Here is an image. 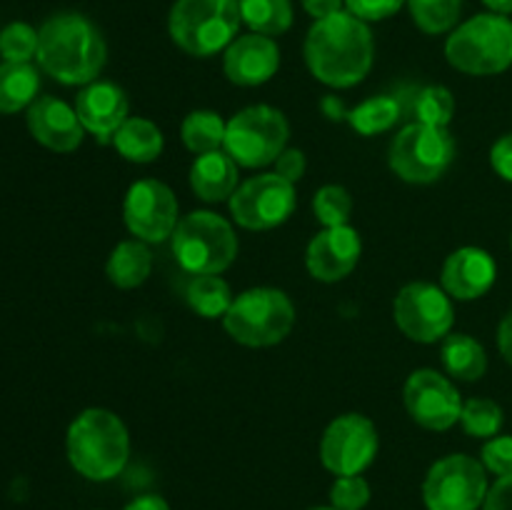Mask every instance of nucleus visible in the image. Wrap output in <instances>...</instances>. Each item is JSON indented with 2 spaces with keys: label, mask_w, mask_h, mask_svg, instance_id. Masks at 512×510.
Returning <instances> with one entry per match:
<instances>
[{
  "label": "nucleus",
  "mask_w": 512,
  "mask_h": 510,
  "mask_svg": "<svg viewBox=\"0 0 512 510\" xmlns=\"http://www.w3.org/2000/svg\"><path fill=\"white\" fill-rule=\"evenodd\" d=\"M453 68L468 75H498L512 65V23L508 15L483 13L453 30L445 43Z\"/></svg>",
  "instance_id": "obj_5"
},
{
  "label": "nucleus",
  "mask_w": 512,
  "mask_h": 510,
  "mask_svg": "<svg viewBox=\"0 0 512 510\" xmlns=\"http://www.w3.org/2000/svg\"><path fill=\"white\" fill-rule=\"evenodd\" d=\"M305 168H308V163H305V153L298 148H285L283 153L275 158V173H278L283 180H288V183H298V180L305 175Z\"/></svg>",
  "instance_id": "obj_38"
},
{
  "label": "nucleus",
  "mask_w": 512,
  "mask_h": 510,
  "mask_svg": "<svg viewBox=\"0 0 512 510\" xmlns=\"http://www.w3.org/2000/svg\"><path fill=\"white\" fill-rule=\"evenodd\" d=\"M373 33L348 10L315 20L305 38V63L320 83L353 88L373 68Z\"/></svg>",
  "instance_id": "obj_1"
},
{
  "label": "nucleus",
  "mask_w": 512,
  "mask_h": 510,
  "mask_svg": "<svg viewBox=\"0 0 512 510\" xmlns=\"http://www.w3.org/2000/svg\"><path fill=\"white\" fill-rule=\"evenodd\" d=\"M403 395L410 418L428 430L453 428L463 413V398L458 388L438 370H415L405 383Z\"/></svg>",
  "instance_id": "obj_15"
},
{
  "label": "nucleus",
  "mask_w": 512,
  "mask_h": 510,
  "mask_svg": "<svg viewBox=\"0 0 512 510\" xmlns=\"http://www.w3.org/2000/svg\"><path fill=\"white\" fill-rule=\"evenodd\" d=\"M238 0H178L170 10V38L180 50L208 58L228 48L238 35Z\"/></svg>",
  "instance_id": "obj_4"
},
{
  "label": "nucleus",
  "mask_w": 512,
  "mask_h": 510,
  "mask_svg": "<svg viewBox=\"0 0 512 510\" xmlns=\"http://www.w3.org/2000/svg\"><path fill=\"white\" fill-rule=\"evenodd\" d=\"M125 510H170L168 500L160 498V495H140V498L130 500L128 505H125Z\"/></svg>",
  "instance_id": "obj_43"
},
{
  "label": "nucleus",
  "mask_w": 512,
  "mask_h": 510,
  "mask_svg": "<svg viewBox=\"0 0 512 510\" xmlns=\"http://www.w3.org/2000/svg\"><path fill=\"white\" fill-rule=\"evenodd\" d=\"M490 163H493L495 173H498L500 178L512 183V133L503 135V138L493 145V150H490Z\"/></svg>",
  "instance_id": "obj_39"
},
{
  "label": "nucleus",
  "mask_w": 512,
  "mask_h": 510,
  "mask_svg": "<svg viewBox=\"0 0 512 510\" xmlns=\"http://www.w3.org/2000/svg\"><path fill=\"white\" fill-rule=\"evenodd\" d=\"M240 18L258 35H283L293 25L290 0H238Z\"/></svg>",
  "instance_id": "obj_27"
},
{
  "label": "nucleus",
  "mask_w": 512,
  "mask_h": 510,
  "mask_svg": "<svg viewBox=\"0 0 512 510\" xmlns=\"http://www.w3.org/2000/svg\"><path fill=\"white\" fill-rule=\"evenodd\" d=\"M113 145L130 163H153L163 153V133L145 118H128L113 135Z\"/></svg>",
  "instance_id": "obj_24"
},
{
  "label": "nucleus",
  "mask_w": 512,
  "mask_h": 510,
  "mask_svg": "<svg viewBox=\"0 0 512 510\" xmlns=\"http://www.w3.org/2000/svg\"><path fill=\"white\" fill-rule=\"evenodd\" d=\"M390 168L405 183H435L455 160V138L448 128L410 123L390 143Z\"/></svg>",
  "instance_id": "obj_8"
},
{
  "label": "nucleus",
  "mask_w": 512,
  "mask_h": 510,
  "mask_svg": "<svg viewBox=\"0 0 512 510\" xmlns=\"http://www.w3.org/2000/svg\"><path fill=\"white\" fill-rule=\"evenodd\" d=\"M403 118H413V123L448 128L455 113V98L445 85H425V88L408 90L398 95Z\"/></svg>",
  "instance_id": "obj_22"
},
{
  "label": "nucleus",
  "mask_w": 512,
  "mask_h": 510,
  "mask_svg": "<svg viewBox=\"0 0 512 510\" xmlns=\"http://www.w3.org/2000/svg\"><path fill=\"white\" fill-rule=\"evenodd\" d=\"M288 120L270 105H250L233 115L225 130L223 150L245 168H263L275 163L288 145Z\"/></svg>",
  "instance_id": "obj_9"
},
{
  "label": "nucleus",
  "mask_w": 512,
  "mask_h": 510,
  "mask_svg": "<svg viewBox=\"0 0 512 510\" xmlns=\"http://www.w3.org/2000/svg\"><path fill=\"white\" fill-rule=\"evenodd\" d=\"M405 0H345L350 15L360 20H385L403 8Z\"/></svg>",
  "instance_id": "obj_37"
},
{
  "label": "nucleus",
  "mask_w": 512,
  "mask_h": 510,
  "mask_svg": "<svg viewBox=\"0 0 512 510\" xmlns=\"http://www.w3.org/2000/svg\"><path fill=\"white\" fill-rule=\"evenodd\" d=\"M498 278L493 255L483 248H460L443 265V290L455 300H475Z\"/></svg>",
  "instance_id": "obj_20"
},
{
  "label": "nucleus",
  "mask_w": 512,
  "mask_h": 510,
  "mask_svg": "<svg viewBox=\"0 0 512 510\" xmlns=\"http://www.w3.org/2000/svg\"><path fill=\"white\" fill-rule=\"evenodd\" d=\"M278 65L280 50L268 35H243V38H235L225 48V75H228L230 83L243 85V88L268 83L278 73Z\"/></svg>",
  "instance_id": "obj_17"
},
{
  "label": "nucleus",
  "mask_w": 512,
  "mask_h": 510,
  "mask_svg": "<svg viewBox=\"0 0 512 510\" xmlns=\"http://www.w3.org/2000/svg\"><path fill=\"white\" fill-rule=\"evenodd\" d=\"M378 430L365 415L348 413L335 418L320 440V460L330 473L360 475L378 455Z\"/></svg>",
  "instance_id": "obj_13"
},
{
  "label": "nucleus",
  "mask_w": 512,
  "mask_h": 510,
  "mask_svg": "<svg viewBox=\"0 0 512 510\" xmlns=\"http://www.w3.org/2000/svg\"><path fill=\"white\" fill-rule=\"evenodd\" d=\"M345 118H348V123L353 125L358 133L375 135L393 128V125L403 118V108H400L398 98L380 95V98H370L365 100V103H360L358 108L348 110Z\"/></svg>",
  "instance_id": "obj_30"
},
{
  "label": "nucleus",
  "mask_w": 512,
  "mask_h": 510,
  "mask_svg": "<svg viewBox=\"0 0 512 510\" xmlns=\"http://www.w3.org/2000/svg\"><path fill=\"white\" fill-rule=\"evenodd\" d=\"M300 3H303V8L308 10L315 20H323V18H330V15L340 13L345 0H300Z\"/></svg>",
  "instance_id": "obj_41"
},
{
  "label": "nucleus",
  "mask_w": 512,
  "mask_h": 510,
  "mask_svg": "<svg viewBox=\"0 0 512 510\" xmlns=\"http://www.w3.org/2000/svg\"><path fill=\"white\" fill-rule=\"evenodd\" d=\"M225 130H228V123H223L218 113H213V110H195V113H190L183 120L180 135H183V143L188 145V150L203 155L223 148Z\"/></svg>",
  "instance_id": "obj_29"
},
{
  "label": "nucleus",
  "mask_w": 512,
  "mask_h": 510,
  "mask_svg": "<svg viewBox=\"0 0 512 510\" xmlns=\"http://www.w3.org/2000/svg\"><path fill=\"white\" fill-rule=\"evenodd\" d=\"M38 63L65 85L95 83L103 70L108 48L100 30L85 15L60 13L38 30Z\"/></svg>",
  "instance_id": "obj_2"
},
{
  "label": "nucleus",
  "mask_w": 512,
  "mask_h": 510,
  "mask_svg": "<svg viewBox=\"0 0 512 510\" xmlns=\"http://www.w3.org/2000/svg\"><path fill=\"white\" fill-rule=\"evenodd\" d=\"M370 500V485L363 475H340L330 490L335 510H363Z\"/></svg>",
  "instance_id": "obj_35"
},
{
  "label": "nucleus",
  "mask_w": 512,
  "mask_h": 510,
  "mask_svg": "<svg viewBox=\"0 0 512 510\" xmlns=\"http://www.w3.org/2000/svg\"><path fill=\"white\" fill-rule=\"evenodd\" d=\"M313 510H335V508H313Z\"/></svg>",
  "instance_id": "obj_45"
},
{
  "label": "nucleus",
  "mask_w": 512,
  "mask_h": 510,
  "mask_svg": "<svg viewBox=\"0 0 512 510\" xmlns=\"http://www.w3.org/2000/svg\"><path fill=\"white\" fill-rule=\"evenodd\" d=\"M130 455L128 428L105 408H88L68 428L70 465L88 480H110L123 473Z\"/></svg>",
  "instance_id": "obj_3"
},
{
  "label": "nucleus",
  "mask_w": 512,
  "mask_h": 510,
  "mask_svg": "<svg viewBox=\"0 0 512 510\" xmlns=\"http://www.w3.org/2000/svg\"><path fill=\"white\" fill-rule=\"evenodd\" d=\"M360 243L358 230L350 225H338V228H325L323 233L315 235L308 245L305 263L313 278L323 283H335L343 280L345 275L353 273V268L360 260Z\"/></svg>",
  "instance_id": "obj_16"
},
{
  "label": "nucleus",
  "mask_w": 512,
  "mask_h": 510,
  "mask_svg": "<svg viewBox=\"0 0 512 510\" xmlns=\"http://www.w3.org/2000/svg\"><path fill=\"white\" fill-rule=\"evenodd\" d=\"M315 218L325 225V228H338V225H348L350 213H353V198L343 185H323L313 198Z\"/></svg>",
  "instance_id": "obj_33"
},
{
  "label": "nucleus",
  "mask_w": 512,
  "mask_h": 510,
  "mask_svg": "<svg viewBox=\"0 0 512 510\" xmlns=\"http://www.w3.org/2000/svg\"><path fill=\"white\" fill-rule=\"evenodd\" d=\"M40 78L30 63H0V113L10 115L35 103Z\"/></svg>",
  "instance_id": "obj_26"
},
{
  "label": "nucleus",
  "mask_w": 512,
  "mask_h": 510,
  "mask_svg": "<svg viewBox=\"0 0 512 510\" xmlns=\"http://www.w3.org/2000/svg\"><path fill=\"white\" fill-rule=\"evenodd\" d=\"M485 5L490 8V13L498 15H510L512 13V0H483Z\"/></svg>",
  "instance_id": "obj_44"
},
{
  "label": "nucleus",
  "mask_w": 512,
  "mask_h": 510,
  "mask_svg": "<svg viewBox=\"0 0 512 510\" xmlns=\"http://www.w3.org/2000/svg\"><path fill=\"white\" fill-rule=\"evenodd\" d=\"M510 248H512V240H510Z\"/></svg>",
  "instance_id": "obj_46"
},
{
  "label": "nucleus",
  "mask_w": 512,
  "mask_h": 510,
  "mask_svg": "<svg viewBox=\"0 0 512 510\" xmlns=\"http://www.w3.org/2000/svg\"><path fill=\"white\" fill-rule=\"evenodd\" d=\"M0 55L5 63H30L38 55V30L28 23H10L0 30Z\"/></svg>",
  "instance_id": "obj_34"
},
{
  "label": "nucleus",
  "mask_w": 512,
  "mask_h": 510,
  "mask_svg": "<svg viewBox=\"0 0 512 510\" xmlns=\"http://www.w3.org/2000/svg\"><path fill=\"white\" fill-rule=\"evenodd\" d=\"M483 465L485 470L495 475L512 473V438L510 435H495L483 445Z\"/></svg>",
  "instance_id": "obj_36"
},
{
  "label": "nucleus",
  "mask_w": 512,
  "mask_h": 510,
  "mask_svg": "<svg viewBox=\"0 0 512 510\" xmlns=\"http://www.w3.org/2000/svg\"><path fill=\"white\" fill-rule=\"evenodd\" d=\"M395 325L415 343L445 340L453 330L455 310L450 295L433 283H410L395 295Z\"/></svg>",
  "instance_id": "obj_11"
},
{
  "label": "nucleus",
  "mask_w": 512,
  "mask_h": 510,
  "mask_svg": "<svg viewBox=\"0 0 512 510\" xmlns=\"http://www.w3.org/2000/svg\"><path fill=\"white\" fill-rule=\"evenodd\" d=\"M185 298L203 318H225L235 300L230 285L220 275H195L185 290Z\"/></svg>",
  "instance_id": "obj_28"
},
{
  "label": "nucleus",
  "mask_w": 512,
  "mask_h": 510,
  "mask_svg": "<svg viewBox=\"0 0 512 510\" xmlns=\"http://www.w3.org/2000/svg\"><path fill=\"white\" fill-rule=\"evenodd\" d=\"M230 338L248 348H270L290 335L295 325V305L283 290L253 288L233 300L223 318Z\"/></svg>",
  "instance_id": "obj_6"
},
{
  "label": "nucleus",
  "mask_w": 512,
  "mask_h": 510,
  "mask_svg": "<svg viewBox=\"0 0 512 510\" xmlns=\"http://www.w3.org/2000/svg\"><path fill=\"white\" fill-rule=\"evenodd\" d=\"M410 15L423 33H448L460 18L463 0H408Z\"/></svg>",
  "instance_id": "obj_31"
},
{
  "label": "nucleus",
  "mask_w": 512,
  "mask_h": 510,
  "mask_svg": "<svg viewBox=\"0 0 512 510\" xmlns=\"http://www.w3.org/2000/svg\"><path fill=\"white\" fill-rule=\"evenodd\" d=\"M28 128L33 138L55 153H70L83 143V123L78 113L63 100L45 95L28 108Z\"/></svg>",
  "instance_id": "obj_18"
},
{
  "label": "nucleus",
  "mask_w": 512,
  "mask_h": 510,
  "mask_svg": "<svg viewBox=\"0 0 512 510\" xmlns=\"http://www.w3.org/2000/svg\"><path fill=\"white\" fill-rule=\"evenodd\" d=\"M428 510H478L488 498L485 465L470 455H448L428 470L423 483Z\"/></svg>",
  "instance_id": "obj_10"
},
{
  "label": "nucleus",
  "mask_w": 512,
  "mask_h": 510,
  "mask_svg": "<svg viewBox=\"0 0 512 510\" xmlns=\"http://www.w3.org/2000/svg\"><path fill=\"white\" fill-rule=\"evenodd\" d=\"M173 253L193 275H220L238 255L233 225L210 210L185 215L173 233Z\"/></svg>",
  "instance_id": "obj_7"
},
{
  "label": "nucleus",
  "mask_w": 512,
  "mask_h": 510,
  "mask_svg": "<svg viewBox=\"0 0 512 510\" xmlns=\"http://www.w3.org/2000/svg\"><path fill=\"white\" fill-rule=\"evenodd\" d=\"M440 355H443V365L453 378L458 380H480L488 370V355H485V348L475 338L465 333H453L443 340V348H440Z\"/></svg>",
  "instance_id": "obj_25"
},
{
  "label": "nucleus",
  "mask_w": 512,
  "mask_h": 510,
  "mask_svg": "<svg viewBox=\"0 0 512 510\" xmlns=\"http://www.w3.org/2000/svg\"><path fill=\"white\" fill-rule=\"evenodd\" d=\"M128 95L120 85L98 80L83 88L75 100V113L88 133H93L100 140H113L120 125L128 120Z\"/></svg>",
  "instance_id": "obj_19"
},
{
  "label": "nucleus",
  "mask_w": 512,
  "mask_h": 510,
  "mask_svg": "<svg viewBox=\"0 0 512 510\" xmlns=\"http://www.w3.org/2000/svg\"><path fill=\"white\" fill-rule=\"evenodd\" d=\"M123 218L130 233L143 243H163L178 228V200L160 180H138L125 195Z\"/></svg>",
  "instance_id": "obj_14"
},
{
  "label": "nucleus",
  "mask_w": 512,
  "mask_h": 510,
  "mask_svg": "<svg viewBox=\"0 0 512 510\" xmlns=\"http://www.w3.org/2000/svg\"><path fill=\"white\" fill-rule=\"evenodd\" d=\"M483 510H512V473L498 478V483L488 490Z\"/></svg>",
  "instance_id": "obj_40"
},
{
  "label": "nucleus",
  "mask_w": 512,
  "mask_h": 510,
  "mask_svg": "<svg viewBox=\"0 0 512 510\" xmlns=\"http://www.w3.org/2000/svg\"><path fill=\"white\" fill-rule=\"evenodd\" d=\"M150 270H153V253L143 240H125L118 248L110 253L105 273L115 288H138L148 280Z\"/></svg>",
  "instance_id": "obj_23"
},
{
  "label": "nucleus",
  "mask_w": 512,
  "mask_h": 510,
  "mask_svg": "<svg viewBox=\"0 0 512 510\" xmlns=\"http://www.w3.org/2000/svg\"><path fill=\"white\" fill-rule=\"evenodd\" d=\"M190 185L195 195L208 203L230 198L238 190V163L225 150L198 155L190 168Z\"/></svg>",
  "instance_id": "obj_21"
},
{
  "label": "nucleus",
  "mask_w": 512,
  "mask_h": 510,
  "mask_svg": "<svg viewBox=\"0 0 512 510\" xmlns=\"http://www.w3.org/2000/svg\"><path fill=\"white\" fill-rule=\"evenodd\" d=\"M498 348L503 353V358L512 365V310L503 318L498 328Z\"/></svg>",
  "instance_id": "obj_42"
},
{
  "label": "nucleus",
  "mask_w": 512,
  "mask_h": 510,
  "mask_svg": "<svg viewBox=\"0 0 512 510\" xmlns=\"http://www.w3.org/2000/svg\"><path fill=\"white\" fill-rule=\"evenodd\" d=\"M460 423H463L465 433L473 435V438L490 440L503 428V408L490 398H473L463 403Z\"/></svg>",
  "instance_id": "obj_32"
},
{
  "label": "nucleus",
  "mask_w": 512,
  "mask_h": 510,
  "mask_svg": "<svg viewBox=\"0 0 512 510\" xmlns=\"http://www.w3.org/2000/svg\"><path fill=\"white\" fill-rule=\"evenodd\" d=\"M295 188L278 173H263L245 180L230 195V213L235 223L248 230H270L293 215Z\"/></svg>",
  "instance_id": "obj_12"
}]
</instances>
